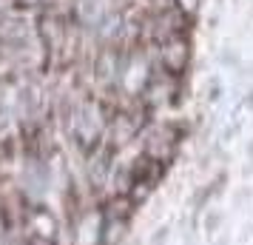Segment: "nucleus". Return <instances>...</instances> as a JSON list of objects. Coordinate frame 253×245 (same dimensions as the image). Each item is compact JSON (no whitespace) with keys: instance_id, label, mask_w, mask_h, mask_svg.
Masks as SVG:
<instances>
[{"instance_id":"obj_1","label":"nucleus","mask_w":253,"mask_h":245,"mask_svg":"<svg viewBox=\"0 0 253 245\" xmlns=\"http://www.w3.org/2000/svg\"><path fill=\"white\" fill-rule=\"evenodd\" d=\"M74 131H77V137L83 143H94L100 134H103V120L97 114V108L88 105V108H83L80 117L74 120Z\"/></svg>"},{"instance_id":"obj_2","label":"nucleus","mask_w":253,"mask_h":245,"mask_svg":"<svg viewBox=\"0 0 253 245\" xmlns=\"http://www.w3.org/2000/svg\"><path fill=\"white\" fill-rule=\"evenodd\" d=\"M162 63L171 71H182L188 63V43L182 37H171L165 46H162Z\"/></svg>"},{"instance_id":"obj_3","label":"nucleus","mask_w":253,"mask_h":245,"mask_svg":"<svg viewBox=\"0 0 253 245\" xmlns=\"http://www.w3.org/2000/svg\"><path fill=\"white\" fill-rule=\"evenodd\" d=\"M199 0H176V6H182V12H194Z\"/></svg>"}]
</instances>
